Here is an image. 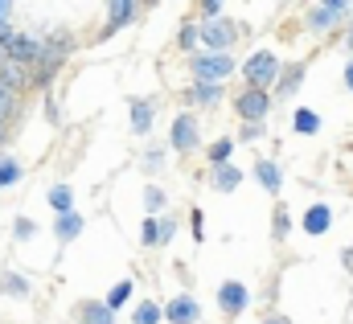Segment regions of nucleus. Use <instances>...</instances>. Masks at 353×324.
I'll return each mask as SVG.
<instances>
[{
    "label": "nucleus",
    "instance_id": "7",
    "mask_svg": "<svg viewBox=\"0 0 353 324\" xmlns=\"http://www.w3.org/2000/svg\"><path fill=\"white\" fill-rule=\"evenodd\" d=\"M247 304H251V292H247V283H239V279H226L222 287H218V308H222V316H243L247 312Z\"/></svg>",
    "mask_w": 353,
    "mask_h": 324
},
{
    "label": "nucleus",
    "instance_id": "20",
    "mask_svg": "<svg viewBox=\"0 0 353 324\" xmlns=\"http://www.w3.org/2000/svg\"><path fill=\"white\" fill-rule=\"evenodd\" d=\"M0 82L12 86V90H25V86H29V70H25L21 62H8V58H4V66H0Z\"/></svg>",
    "mask_w": 353,
    "mask_h": 324
},
{
    "label": "nucleus",
    "instance_id": "33",
    "mask_svg": "<svg viewBox=\"0 0 353 324\" xmlns=\"http://www.w3.org/2000/svg\"><path fill=\"white\" fill-rule=\"evenodd\" d=\"M144 168H148V172H161V168H165V148H161V144H152V148L144 152Z\"/></svg>",
    "mask_w": 353,
    "mask_h": 324
},
{
    "label": "nucleus",
    "instance_id": "44",
    "mask_svg": "<svg viewBox=\"0 0 353 324\" xmlns=\"http://www.w3.org/2000/svg\"><path fill=\"white\" fill-rule=\"evenodd\" d=\"M345 41H350V45H353V29H350V37H345Z\"/></svg>",
    "mask_w": 353,
    "mask_h": 324
},
{
    "label": "nucleus",
    "instance_id": "2",
    "mask_svg": "<svg viewBox=\"0 0 353 324\" xmlns=\"http://www.w3.org/2000/svg\"><path fill=\"white\" fill-rule=\"evenodd\" d=\"M234 58L230 54H189V74L193 82H226L234 74Z\"/></svg>",
    "mask_w": 353,
    "mask_h": 324
},
{
    "label": "nucleus",
    "instance_id": "4",
    "mask_svg": "<svg viewBox=\"0 0 353 324\" xmlns=\"http://www.w3.org/2000/svg\"><path fill=\"white\" fill-rule=\"evenodd\" d=\"M197 29H201V45H205L210 54H230V45L239 41V25L226 21V17L205 21V25H197Z\"/></svg>",
    "mask_w": 353,
    "mask_h": 324
},
{
    "label": "nucleus",
    "instance_id": "8",
    "mask_svg": "<svg viewBox=\"0 0 353 324\" xmlns=\"http://www.w3.org/2000/svg\"><path fill=\"white\" fill-rule=\"evenodd\" d=\"M136 17H140V0H107V29L99 37H111V33L128 29Z\"/></svg>",
    "mask_w": 353,
    "mask_h": 324
},
{
    "label": "nucleus",
    "instance_id": "21",
    "mask_svg": "<svg viewBox=\"0 0 353 324\" xmlns=\"http://www.w3.org/2000/svg\"><path fill=\"white\" fill-rule=\"evenodd\" d=\"M300 82H304V62H296V66H288L279 82H275V94H296L300 90Z\"/></svg>",
    "mask_w": 353,
    "mask_h": 324
},
{
    "label": "nucleus",
    "instance_id": "3",
    "mask_svg": "<svg viewBox=\"0 0 353 324\" xmlns=\"http://www.w3.org/2000/svg\"><path fill=\"white\" fill-rule=\"evenodd\" d=\"M169 148L181 152V156H189V152L201 148V123H197L193 111H181L173 119V128H169Z\"/></svg>",
    "mask_w": 353,
    "mask_h": 324
},
{
    "label": "nucleus",
    "instance_id": "5",
    "mask_svg": "<svg viewBox=\"0 0 353 324\" xmlns=\"http://www.w3.org/2000/svg\"><path fill=\"white\" fill-rule=\"evenodd\" d=\"M267 111H271V94H267V90L247 86V90L234 94V115H239L243 123H263Z\"/></svg>",
    "mask_w": 353,
    "mask_h": 324
},
{
    "label": "nucleus",
    "instance_id": "36",
    "mask_svg": "<svg viewBox=\"0 0 353 324\" xmlns=\"http://www.w3.org/2000/svg\"><path fill=\"white\" fill-rule=\"evenodd\" d=\"M259 136H263V123H243V132H239V140H247V144L259 140Z\"/></svg>",
    "mask_w": 353,
    "mask_h": 324
},
{
    "label": "nucleus",
    "instance_id": "32",
    "mask_svg": "<svg viewBox=\"0 0 353 324\" xmlns=\"http://www.w3.org/2000/svg\"><path fill=\"white\" fill-rule=\"evenodd\" d=\"M33 234H37V222L21 214V218L12 222V239H17V243H25V239H33Z\"/></svg>",
    "mask_w": 353,
    "mask_h": 324
},
{
    "label": "nucleus",
    "instance_id": "39",
    "mask_svg": "<svg viewBox=\"0 0 353 324\" xmlns=\"http://www.w3.org/2000/svg\"><path fill=\"white\" fill-rule=\"evenodd\" d=\"M341 263H345V271L353 275V246H345V250H341Z\"/></svg>",
    "mask_w": 353,
    "mask_h": 324
},
{
    "label": "nucleus",
    "instance_id": "26",
    "mask_svg": "<svg viewBox=\"0 0 353 324\" xmlns=\"http://www.w3.org/2000/svg\"><path fill=\"white\" fill-rule=\"evenodd\" d=\"M132 292H136V283H132V279H119V283H115V287L107 292V300H103V304H107V308L115 312V308H123V304L132 300Z\"/></svg>",
    "mask_w": 353,
    "mask_h": 324
},
{
    "label": "nucleus",
    "instance_id": "18",
    "mask_svg": "<svg viewBox=\"0 0 353 324\" xmlns=\"http://www.w3.org/2000/svg\"><path fill=\"white\" fill-rule=\"evenodd\" d=\"M0 292L12 296V300H29V296H33V283H29L25 275H17V271H4V275H0Z\"/></svg>",
    "mask_w": 353,
    "mask_h": 324
},
{
    "label": "nucleus",
    "instance_id": "9",
    "mask_svg": "<svg viewBox=\"0 0 353 324\" xmlns=\"http://www.w3.org/2000/svg\"><path fill=\"white\" fill-rule=\"evenodd\" d=\"M165 321L169 324H197L201 321V304H197L189 292H176L173 300L165 304Z\"/></svg>",
    "mask_w": 353,
    "mask_h": 324
},
{
    "label": "nucleus",
    "instance_id": "37",
    "mask_svg": "<svg viewBox=\"0 0 353 324\" xmlns=\"http://www.w3.org/2000/svg\"><path fill=\"white\" fill-rule=\"evenodd\" d=\"M189 230H193V243H201V210L197 205L189 210Z\"/></svg>",
    "mask_w": 353,
    "mask_h": 324
},
{
    "label": "nucleus",
    "instance_id": "34",
    "mask_svg": "<svg viewBox=\"0 0 353 324\" xmlns=\"http://www.w3.org/2000/svg\"><path fill=\"white\" fill-rule=\"evenodd\" d=\"M197 12H201L205 21H218V17H222V0H197Z\"/></svg>",
    "mask_w": 353,
    "mask_h": 324
},
{
    "label": "nucleus",
    "instance_id": "30",
    "mask_svg": "<svg viewBox=\"0 0 353 324\" xmlns=\"http://www.w3.org/2000/svg\"><path fill=\"white\" fill-rule=\"evenodd\" d=\"M288 230H292V218H288V210H283V205H275V218H271V234H275V243H283V239H288Z\"/></svg>",
    "mask_w": 353,
    "mask_h": 324
},
{
    "label": "nucleus",
    "instance_id": "11",
    "mask_svg": "<svg viewBox=\"0 0 353 324\" xmlns=\"http://www.w3.org/2000/svg\"><path fill=\"white\" fill-rule=\"evenodd\" d=\"M222 94H226V86H222V82H193L181 99H185L189 107H218V103H222Z\"/></svg>",
    "mask_w": 353,
    "mask_h": 324
},
{
    "label": "nucleus",
    "instance_id": "10",
    "mask_svg": "<svg viewBox=\"0 0 353 324\" xmlns=\"http://www.w3.org/2000/svg\"><path fill=\"white\" fill-rule=\"evenodd\" d=\"M17 115H21V90H12V86H4V82H0V144L8 140V132H12V123H17Z\"/></svg>",
    "mask_w": 353,
    "mask_h": 324
},
{
    "label": "nucleus",
    "instance_id": "40",
    "mask_svg": "<svg viewBox=\"0 0 353 324\" xmlns=\"http://www.w3.org/2000/svg\"><path fill=\"white\" fill-rule=\"evenodd\" d=\"M263 324H292V321H288V316H279V312H275V316H267Z\"/></svg>",
    "mask_w": 353,
    "mask_h": 324
},
{
    "label": "nucleus",
    "instance_id": "16",
    "mask_svg": "<svg viewBox=\"0 0 353 324\" xmlns=\"http://www.w3.org/2000/svg\"><path fill=\"white\" fill-rule=\"evenodd\" d=\"M329 226H333V210H329L325 201L308 205V214H304V234H325Z\"/></svg>",
    "mask_w": 353,
    "mask_h": 324
},
{
    "label": "nucleus",
    "instance_id": "23",
    "mask_svg": "<svg viewBox=\"0 0 353 324\" xmlns=\"http://www.w3.org/2000/svg\"><path fill=\"white\" fill-rule=\"evenodd\" d=\"M292 128H296L300 136H316V132H321V115L308 111V107H300V111L292 115Z\"/></svg>",
    "mask_w": 353,
    "mask_h": 324
},
{
    "label": "nucleus",
    "instance_id": "6",
    "mask_svg": "<svg viewBox=\"0 0 353 324\" xmlns=\"http://www.w3.org/2000/svg\"><path fill=\"white\" fill-rule=\"evenodd\" d=\"M41 37H33V33H25V29H17L12 33V41L4 45V54H8V62H21L25 70H33V62L41 58Z\"/></svg>",
    "mask_w": 353,
    "mask_h": 324
},
{
    "label": "nucleus",
    "instance_id": "24",
    "mask_svg": "<svg viewBox=\"0 0 353 324\" xmlns=\"http://www.w3.org/2000/svg\"><path fill=\"white\" fill-rule=\"evenodd\" d=\"M21 176H25L21 161H12V156H0V193H4V189H12Z\"/></svg>",
    "mask_w": 353,
    "mask_h": 324
},
{
    "label": "nucleus",
    "instance_id": "35",
    "mask_svg": "<svg viewBox=\"0 0 353 324\" xmlns=\"http://www.w3.org/2000/svg\"><path fill=\"white\" fill-rule=\"evenodd\" d=\"M173 234H176V222L173 218H161V246L173 243Z\"/></svg>",
    "mask_w": 353,
    "mask_h": 324
},
{
    "label": "nucleus",
    "instance_id": "19",
    "mask_svg": "<svg viewBox=\"0 0 353 324\" xmlns=\"http://www.w3.org/2000/svg\"><path fill=\"white\" fill-rule=\"evenodd\" d=\"M230 152H234V136H218L210 144V152H205V164L210 168H222V164H230Z\"/></svg>",
    "mask_w": 353,
    "mask_h": 324
},
{
    "label": "nucleus",
    "instance_id": "17",
    "mask_svg": "<svg viewBox=\"0 0 353 324\" xmlns=\"http://www.w3.org/2000/svg\"><path fill=\"white\" fill-rule=\"evenodd\" d=\"M83 226H87V222H83V218H79L74 210H70V214H58V222H54V239H58L62 246L74 243V239L83 234Z\"/></svg>",
    "mask_w": 353,
    "mask_h": 324
},
{
    "label": "nucleus",
    "instance_id": "22",
    "mask_svg": "<svg viewBox=\"0 0 353 324\" xmlns=\"http://www.w3.org/2000/svg\"><path fill=\"white\" fill-rule=\"evenodd\" d=\"M161 316H165L161 300H140L136 312H132V324H161Z\"/></svg>",
    "mask_w": 353,
    "mask_h": 324
},
{
    "label": "nucleus",
    "instance_id": "29",
    "mask_svg": "<svg viewBox=\"0 0 353 324\" xmlns=\"http://www.w3.org/2000/svg\"><path fill=\"white\" fill-rule=\"evenodd\" d=\"M201 41V29L193 25V21H185L181 25V33H176V50H185V54H193V45Z\"/></svg>",
    "mask_w": 353,
    "mask_h": 324
},
{
    "label": "nucleus",
    "instance_id": "42",
    "mask_svg": "<svg viewBox=\"0 0 353 324\" xmlns=\"http://www.w3.org/2000/svg\"><path fill=\"white\" fill-rule=\"evenodd\" d=\"M148 4H157V0H140V8H148Z\"/></svg>",
    "mask_w": 353,
    "mask_h": 324
},
{
    "label": "nucleus",
    "instance_id": "13",
    "mask_svg": "<svg viewBox=\"0 0 353 324\" xmlns=\"http://www.w3.org/2000/svg\"><path fill=\"white\" fill-rule=\"evenodd\" d=\"M74 316H79V324H115V312L103 300H83L74 308Z\"/></svg>",
    "mask_w": 353,
    "mask_h": 324
},
{
    "label": "nucleus",
    "instance_id": "31",
    "mask_svg": "<svg viewBox=\"0 0 353 324\" xmlns=\"http://www.w3.org/2000/svg\"><path fill=\"white\" fill-rule=\"evenodd\" d=\"M140 243H144V246H161V218H144Z\"/></svg>",
    "mask_w": 353,
    "mask_h": 324
},
{
    "label": "nucleus",
    "instance_id": "43",
    "mask_svg": "<svg viewBox=\"0 0 353 324\" xmlns=\"http://www.w3.org/2000/svg\"><path fill=\"white\" fill-rule=\"evenodd\" d=\"M4 58H8V54H4V50H0V66H4Z\"/></svg>",
    "mask_w": 353,
    "mask_h": 324
},
{
    "label": "nucleus",
    "instance_id": "28",
    "mask_svg": "<svg viewBox=\"0 0 353 324\" xmlns=\"http://www.w3.org/2000/svg\"><path fill=\"white\" fill-rule=\"evenodd\" d=\"M50 205H54V214H70V205H74L70 185H54V189H50Z\"/></svg>",
    "mask_w": 353,
    "mask_h": 324
},
{
    "label": "nucleus",
    "instance_id": "14",
    "mask_svg": "<svg viewBox=\"0 0 353 324\" xmlns=\"http://www.w3.org/2000/svg\"><path fill=\"white\" fill-rule=\"evenodd\" d=\"M255 181H259L267 193L275 197V193L283 189V168H279L275 161H255Z\"/></svg>",
    "mask_w": 353,
    "mask_h": 324
},
{
    "label": "nucleus",
    "instance_id": "15",
    "mask_svg": "<svg viewBox=\"0 0 353 324\" xmlns=\"http://www.w3.org/2000/svg\"><path fill=\"white\" fill-rule=\"evenodd\" d=\"M210 185H214L218 193H234V189L243 185V168H234V164H222V168H210Z\"/></svg>",
    "mask_w": 353,
    "mask_h": 324
},
{
    "label": "nucleus",
    "instance_id": "38",
    "mask_svg": "<svg viewBox=\"0 0 353 324\" xmlns=\"http://www.w3.org/2000/svg\"><path fill=\"white\" fill-rule=\"evenodd\" d=\"M321 8H329V12H337V17H341V12L350 8V0H321Z\"/></svg>",
    "mask_w": 353,
    "mask_h": 324
},
{
    "label": "nucleus",
    "instance_id": "12",
    "mask_svg": "<svg viewBox=\"0 0 353 324\" xmlns=\"http://www.w3.org/2000/svg\"><path fill=\"white\" fill-rule=\"evenodd\" d=\"M128 115H132V132H136V136H148V132H152L157 103H152V99H132V103H128Z\"/></svg>",
    "mask_w": 353,
    "mask_h": 324
},
{
    "label": "nucleus",
    "instance_id": "41",
    "mask_svg": "<svg viewBox=\"0 0 353 324\" xmlns=\"http://www.w3.org/2000/svg\"><path fill=\"white\" fill-rule=\"evenodd\" d=\"M345 86H350V90H353V62H350V66H345Z\"/></svg>",
    "mask_w": 353,
    "mask_h": 324
},
{
    "label": "nucleus",
    "instance_id": "25",
    "mask_svg": "<svg viewBox=\"0 0 353 324\" xmlns=\"http://www.w3.org/2000/svg\"><path fill=\"white\" fill-rule=\"evenodd\" d=\"M165 205H169V193H165L161 185H148V189H144V210H148V218L165 214Z\"/></svg>",
    "mask_w": 353,
    "mask_h": 324
},
{
    "label": "nucleus",
    "instance_id": "1",
    "mask_svg": "<svg viewBox=\"0 0 353 324\" xmlns=\"http://www.w3.org/2000/svg\"><path fill=\"white\" fill-rule=\"evenodd\" d=\"M279 74H283V66H279V58L271 50H255L243 62V79H247V86H255V90H271L279 82Z\"/></svg>",
    "mask_w": 353,
    "mask_h": 324
},
{
    "label": "nucleus",
    "instance_id": "27",
    "mask_svg": "<svg viewBox=\"0 0 353 324\" xmlns=\"http://www.w3.org/2000/svg\"><path fill=\"white\" fill-rule=\"evenodd\" d=\"M333 25H337V12H329V8L316 4V8L308 12V29H312V33H325V29H333Z\"/></svg>",
    "mask_w": 353,
    "mask_h": 324
}]
</instances>
